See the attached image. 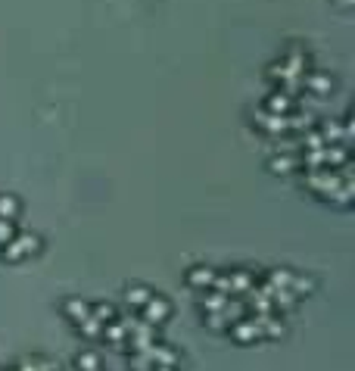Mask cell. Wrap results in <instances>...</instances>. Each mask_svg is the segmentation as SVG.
Wrapping results in <instances>:
<instances>
[{
	"mask_svg": "<svg viewBox=\"0 0 355 371\" xmlns=\"http://www.w3.org/2000/svg\"><path fill=\"white\" fill-rule=\"evenodd\" d=\"M212 281H215V269H209V265H193L187 271V284L193 290H212Z\"/></svg>",
	"mask_w": 355,
	"mask_h": 371,
	"instance_id": "3",
	"label": "cell"
},
{
	"mask_svg": "<svg viewBox=\"0 0 355 371\" xmlns=\"http://www.w3.org/2000/svg\"><path fill=\"white\" fill-rule=\"evenodd\" d=\"M16 221H10V219H0V246H6L12 237H16Z\"/></svg>",
	"mask_w": 355,
	"mask_h": 371,
	"instance_id": "7",
	"label": "cell"
},
{
	"mask_svg": "<svg viewBox=\"0 0 355 371\" xmlns=\"http://www.w3.org/2000/svg\"><path fill=\"white\" fill-rule=\"evenodd\" d=\"M35 253H41V237H37V234H16V237L0 250V259H3V262H22V259L35 256Z\"/></svg>",
	"mask_w": 355,
	"mask_h": 371,
	"instance_id": "1",
	"label": "cell"
},
{
	"mask_svg": "<svg viewBox=\"0 0 355 371\" xmlns=\"http://www.w3.org/2000/svg\"><path fill=\"white\" fill-rule=\"evenodd\" d=\"M336 3H340V7H352V0H336Z\"/></svg>",
	"mask_w": 355,
	"mask_h": 371,
	"instance_id": "8",
	"label": "cell"
},
{
	"mask_svg": "<svg viewBox=\"0 0 355 371\" xmlns=\"http://www.w3.org/2000/svg\"><path fill=\"white\" fill-rule=\"evenodd\" d=\"M19 200L12 194H0V219H10V221H16L19 219Z\"/></svg>",
	"mask_w": 355,
	"mask_h": 371,
	"instance_id": "6",
	"label": "cell"
},
{
	"mask_svg": "<svg viewBox=\"0 0 355 371\" xmlns=\"http://www.w3.org/2000/svg\"><path fill=\"white\" fill-rule=\"evenodd\" d=\"M168 315H172V306H168V300H162V296H149L147 302H143L140 309V321H147V325H162V321H168Z\"/></svg>",
	"mask_w": 355,
	"mask_h": 371,
	"instance_id": "2",
	"label": "cell"
},
{
	"mask_svg": "<svg viewBox=\"0 0 355 371\" xmlns=\"http://www.w3.org/2000/svg\"><path fill=\"white\" fill-rule=\"evenodd\" d=\"M153 296V290L149 287H143V284H131L128 290H125V300H128V306H134V309H143V302Z\"/></svg>",
	"mask_w": 355,
	"mask_h": 371,
	"instance_id": "5",
	"label": "cell"
},
{
	"mask_svg": "<svg viewBox=\"0 0 355 371\" xmlns=\"http://www.w3.org/2000/svg\"><path fill=\"white\" fill-rule=\"evenodd\" d=\"M62 312L69 315V321H84L87 315H91V302H84V300H78V296H72V300H66L62 302Z\"/></svg>",
	"mask_w": 355,
	"mask_h": 371,
	"instance_id": "4",
	"label": "cell"
}]
</instances>
